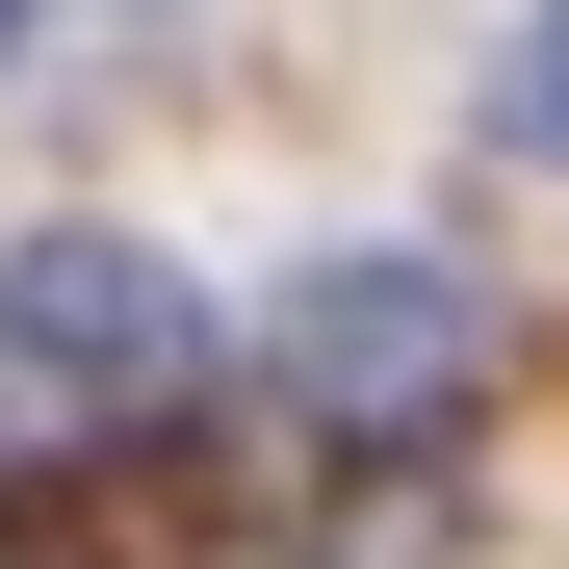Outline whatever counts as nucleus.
Listing matches in <instances>:
<instances>
[{
	"mask_svg": "<svg viewBox=\"0 0 569 569\" xmlns=\"http://www.w3.org/2000/svg\"><path fill=\"white\" fill-rule=\"evenodd\" d=\"M259 389L311 415V440H362V466H415V440H466V415L518 389V311H492L440 233H337V259H284Z\"/></svg>",
	"mask_w": 569,
	"mask_h": 569,
	"instance_id": "1",
	"label": "nucleus"
},
{
	"mask_svg": "<svg viewBox=\"0 0 569 569\" xmlns=\"http://www.w3.org/2000/svg\"><path fill=\"white\" fill-rule=\"evenodd\" d=\"M181 389H208V284H181L156 233H27V259H0V466L156 440Z\"/></svg>",
	"mask_w": 569,
	"mask_h": 569,
	"instance_id": "2",
	"label": "nucleus"
},
{
	"mask_svg": "<svg viewBox=\"0 0 569 569\" xmlns=\"http://www.w3.org/2000/svg\"><path fill=\"white\" fill-rule=\"evenodd\" d=\"M518 156H569V0L518 27Z\"/></svg>",
	"mask_w": 569,
	"mask_h": 569,
	"instance_id": "3",
	"label": "nucleus"
}]
</instances>
